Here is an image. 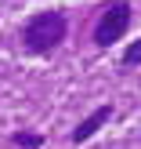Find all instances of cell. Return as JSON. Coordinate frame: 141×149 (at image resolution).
<instances>
[{
    "label": "cell",
    "instance_id": "7a4b0ae2",
    "mask_svg": "<svg viewBox=\"0 0 141 149\" xmlns=\"http://www.w3.org/2000/svg\"><path fill=\"white\" fill-rule=\"evenodd\" d=\"M130 18H134V7H130L127 0L109 4L105 11H101L98 26H94V44H98V47H112V44H120L123 33L130 29Z\"/></svg>",
    "mask_w": 141,
    "mask_h": 149
},
{
    "label": "cell",
    "instance_id": "277c9868",
    "mask_svg": "<svg viewBox=\"0 0 141 149\" xmlns=\"http://www.w3.org/2000/svg\"><path fill=\"white\" fill-rule=\"evenodd\" d=\"M11 142L22 146V149H40V146H43V135H40V131H14Z\"/></svg>",
    "mask_w": 141,
    "mask_h": 149
},
{
    "label": "cell",
    "instance_id": "5b68a950",
    "mask_svg": "<svg viewBox=\"0 0 141 149\" xmlns=\"http://www.w3.org/2000/svg\"><path fill=\"white\" fill-rule=\"evenodd\" d=\"M123 65L127 69H134V65H141V40H134L127 51H123Z\"/></svg>",
    "mask_w": 141,
    "mask_h": 149
},
{
    "label": "cell",
    "instance_id": "3957f363",
    "mask_svg": "<svg viewBox=\"0 0 141 149\" xmlns=\"http://www.w3.org/2000/svg\"><path fill=\"white\" fill-rule=\"evenodd\" d=\"M109 116H112V106H98L91 116H87V120H80V124H76V131H72V142H76V146H83L87 138H94V131H101V127H105V120H109Z\"/></svg>",
    "mask_w": 141,
    "mask_h": 149
},
{
    "label": "cell",
    "instance_id": "6da1fadb",
    "mask_svg": "<svg viewBox=\"0 0 141 149\" xmlns=\"http://www.w3.org/2000/svg\"><path fill=\"white\" fill-rule=\"evenodd\" d=\"M65 36H69V22L62 11H40L22 29V44L33 55H51L58 44H65Z\"/></svg>",
    "mask_w": 141,
    "mask_h": 149
}]
</instances>
